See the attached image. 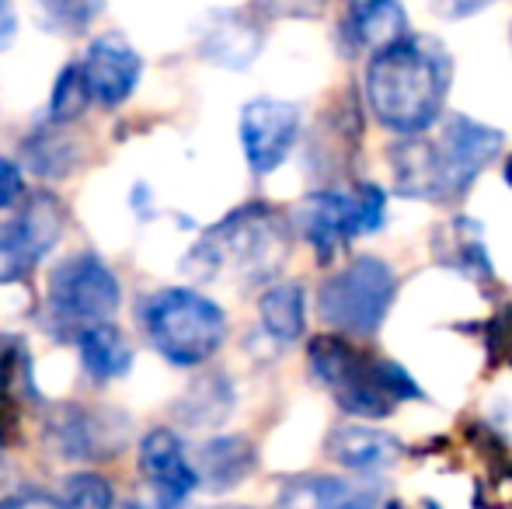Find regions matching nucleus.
I'll list each match as a JSON object with an SVG mask.
<instances>
[{
  "mask_svg": "<svg viewBox=\"0 0 512 509\" xmlns=\"http://www.w3.org/2000/svg\"><path fill=\"white\" fill-rule=\"evenodd\" d=\"M112 503V485L102 475H95V471H77V475H70L63 482V509H112Z\"/></svg>",
  "mask_w": 512,
  "mask_h": 509,
  "instance_id": "25",
  "label": "nucleus"
},
{
  "mask_svg": "<svg viewBox=\"0 0 512 509\" xmlns=\"http://www.w3.org/2000/svg\"><path fill=\"white\" fill-rule=\"evenodd\" d=\"M394 189L422 203H443V178H439L436 143L425 136H401L391 147Z\"/></svg>",
  "mask_w": 512,
  "mask_h": 509,
  "instance_id": "14",
  "label": "nucleus"
},
{
  "mask_svg": "<svg viewBox=\"0 0 512 509\" xmlns=\"http://www.w3.org/2000/svg\"><path fill=\"white\" fill-rule=\"evenodd\" d=\"M91 105V91H88V81H84V70L81 63H70V67L60 70L53 84V102H49V116L56 123H74L88 112Z\"/></svg>",
  "mask_w": 512,
  "mask_h": 509,
  "instance_id": "23",
  "label": "nucleus"
},
{
  "mask_svg": "<svg viewBox=\"0 0 512 509\" xmlns=\"http://www.w3.org/2000/svg\"><path fill=\"white\" fill-rule=\"evenodd\" d=\"M0 509H63L60 499L53 496H42V492H32V496H18L11 503H4Z\"/></svg>",
  "mask_w": 512,
  "mask_h": 509,
  "instance_id": "32",
  "label": "nucleus"
},
{
  "mask_svg": "<svg viewBox=\"0 0 512 509\" xmlns=\"http://www.w3.org/2000/svg\"><path fill=\"white\" fill-rule=\"evenodd\" d=\"M18 35V14H14L11 0H0V49H7Z\"/></svg>",
  "mask_w": 512,
  "mask_h": 509,
  "instance_id": "31",
  "label": "nucleus"
},
{
  "mask_svg": "<svg viewBox=\"0 0 512 509\" xmlns=\"http://www.w3.org/2000/svg\"><path fill=\"white\" fill-rule=\"evenodd\" d=\"M216 509H248V506H216Z\"/></svg>",
  "mask_w": 512,
  "mask_h": 509,
  "instance_id": "36",
  "label": "nucleus"
},
{
  "mask_svg": "<svg viewBox=\"0 0 512 509\" xmlns=\"http://www.w3.org/2000/svg\"><path fill=\"white\" fill-rule=\"evenodd\" d=\"M502 175H506V185H509V189H512V157H509V161H506V171H502Z\"/></svg>",
  "mask_w": 512,
  "mask_h": 509,
  "instance_id": "33",
  "label": "nucleus"
},
{
  "mask_svg": "<svg viewBox=\"0 0 512 509\" xmlns=\"http://www.w3.org/2000/svg\"><path fill=\"white\" fill-rule=\"evenodd\" d=\"M258 464V450L248 436H216V440L203 443L196 457V478L209 492H227L248 482V475Z\"/></svg>",
  "mask_w": 512,
  "mask_h": 509,
  "instance_id": "15",
  "label": "nucleus"
},
{
  "mask_svg": "<svg viewBox=\"0 0 512 509\" xmlns=\"http://www.w3.org/2000/svg\"><path fill=\"white\" fill-rule=\"evenodd\" d=\"M432 252H436L439 262L464 272V276H474V279L492 276V258H488L485 231H481V224L471 217H457L439 227V231L432 234Z\"/></svg>",
  "mask_w": 512,
  "mask_h": 509,
  "instance_id": "17",
  "label": "nucleus"
},
{
  "mask_svg": "<svg viewBox=\"0 0 512 509\" xmlns=\"http://www.w3.org/2000/svg\"><path fill=\"white\" fill-rule=\"evenodd\" d=\"M492 4H499V0H432V11H439L443 18H471Z\"/></svg>",
  "mask_w": 512,
  "mask_h": 509,
  "instance_id": "30",
  "label": "nucleus"
},
{
  "mask_svg": "<svg viewBox=\"0 0 512 509\" xmlns=\"http://www.w3.org/2000/svg\"><path fill=\"white\" fill-rule=\"evenodd\" d=\"M262 328L276 342H297L307 328V293L300 283H276L258 300Z\"/></svg>",
  "mask_w": 512,
  "mask_h": 509,
  "instance_id": "19",
  "label": "nucleus"
},
{
  "mask_svg": "<svg viewBox=\"0 0 512 509\" xmlns=\"http://www.w3.org/2000/svg\"><path fill=\"white\" fill-rule=\"evenodd\" d=\"M39 7H42V14H46L49 28L67 32V35H81L95 25L105 0H39Z\"/></svg>",
  "mask_w": 512,
  "mask_h": 509,
  "instance_id": "24",
  "label": "nucleus"
},
{
  "mask_svg": "<svg viewBox=\"0 0 512 509\" xmlns=\"http://www.w3.org/2000/svg\"><path fill=\"white\" fill-rule=\"evenodd\" d=\"M164 509H185L182 503H164Z\"/></svg>",
  "mask_w": 512,
  "mask_h": 509,
  "instance_id": "34",
  "label": "nucleus"
},
{
  "mask_svg": "<svg viewBox=\"0 0 512 509\" xmlns=\"http://www.w3.org/2000/svg\"><path fill=\"white\" fill-rule=\"evenodd\" d=\"M352 210H356L359 234H377L387 220V192L377 182H359L352 192Z\"/></svg>",
  "mask_w": 512,
  "mask_h": 509,
  "instance_id": "26",
  "label": "nucleus"
},
{
  "mask_svg": "<svg viewBox=\"0 0 512 509\" xmlns=\"http://www.w3.org/2000/svg\"><path fill=\"white\" fill-rule=\"evenodd\" d=\"M230 412H234V384L223 374L199 377V384H192L189 391H185V398L178 401V419L196 429L220 426Z\"/></svg>",
  "mask_w": 512,
  "mask_h": 509,
  "instance_id": "21",
  "label": "nucleus"
},
{
  "mask_svg": "<svg viewBox=\"0 0 512 509\" xmlns=\"http://www.w3.org/2000/svg\"><path fill=\"white\" fill-rule=\"evenodd\" d=\"M21 192H25V175H21V168L14 161H7V157H0V210L18 203Z\"/></svg>",
  "mask_w": 512,
  "mask_h": 509,
  "instance_id": "29",
  "label": "nucleus"
},
{
  "mask_svg": "<svg viewBox=\"0 0 512 509\" xmlns=\"http://www.w3.org/2000/svg\"><path fill=\"white\" fill-rule=\"evenodd\" d=\"M206 241L220 258V265L234 262L248 279L276 276V269L286 262V248H290L283 217L262 203L234 210L213 227V234H206Z\"/></svg>",
  "mask_w": 512,
  "mask_h": 509,
  "instance_id": "6",
  "label": "nucleus"
},
{
  "mask_svg": "<svg viewBox=\"0 0 512 509\" xmlns=\"http://www.w3.org/2000/svg\"><path fill=\"white\" fill-rule=\"evenodd\" d=\"M297 224L310 241V248L317 252V262H331L359 234L352 196L335 189L310 192L297 210Z\"/></svg>",
  "mask_w": 512,
  "mask_h": 509,
  "instance_id": "10",
  "label": "nucleus"
},
{
  "mask_svg": "<svg viewBox=\"0 0 512 509\" xmlns=\"http://www.w3.org/2000/svg\"><path fill=\"white\" fill-rule=\"evenodd\" d=\"M453 63L443 42L408 32L373 53L366 67V102L377 123L398 136H422L439 119L450 95Z\"/></svg>",
  "mask_w": 512,
  "mask_h": 509,
  "instance_id": "1",
  "label": "nucleus"
},
{
  "mask_svg": "<svg viewBox=\"0 0 512 509\" xmlns=\"http://www.w3.org/2000/svg\"><path fill=\"white\" fill-rule=\"evenodd\" d=\"M373 377H377L380 391H384L394 405H398V401H422L425 398V391L415 384V377L394 360H373Z\"/></svg>",
  "mask_w": 512,
  "mask_h": 509,
  "instance_id": "27",
  "label": "nucleus"
},
{
  "mask_svg": "<svg viewBox=\"0 0 512 509\" xmlns=\"http://www.w3.org/2000/svg\"><path fill=\"white\" fill-rule=\"evenodd\" d=\"M81 363L98 381H115V377H126L133 367V349H129L126 335L105 321V325H91L81 332Z\"/></svg>",
  "mask_w": 512,
  "mask_h": 509,
  "instance_id": "20",
  "label": "nucleus"
},
{
  "mask_svg": "<svg viewBox=\"0 0 512 509\" xmlns=\"http://www.w3.org/2000/svg\"><path fill=\"white\" fill-rule=\"evenodd\" d=\"M140 471L150 478L164 503H185L199 489L196 468H192L185 443L171 429H154L140 443Z\"/></svg>",
  "mask_w": 512,
  "mask_h": 509,
  "instance_id": "11",
  "label": "nucleus"
},
{
  "mask_svg": "<svg viewBox=\"0 0 512 509\" xmlns=\"http://www.w3.org/2000/svg\"><path fill=\"white\" fill-rule=\"evenodd\" d=\"M140 325L154 349L175 367H203L227 339V314L189 286L161 290L140 307Z\"/></svg>",
  "mask_w": 512,
  "mask_h": 509,
  "instance_id": "2",
  "label": "nucleus"
},
{
  "mask_svg": "<svg viewBox=\"0 0 512 509\" xmlns=\"http://www.w3.org/2000/svg\"><path fill=\"white\" fill-rule=\"evenodd\" d=\"M307 363L317 384L328 387L331 398L356 419H384L394 412V401L373 377V360L345 335H317L307 346Z\"/></svg>",
  "mask_w": 512,
  "mask_h": 509,
  "instance_id": "5",
  "label": "nucleus"
},
{
  "mask_svg": "<svg viewBox=\"0 0 512 509\" xmlns=\"http://www.w3.org/2000/svg\"><path fill=\"white\" fill-rule=\"evenodd\" d=\"M122 286L119 276L95 252H77L63 258L49 276V314L60 328H91L105 325L119 311Z\"/></svg>",
  "mask_w": 512,
  "mask_h": 509,
  "instance_id": "4",
  "label": "nucleus"
},
{
  "mask_svg": "<svg viewBox=\"0 0 512 509\" xmlns=\"http://www.w3.org/2000/svg\"><path fill=\"white\" fill-rule=\"evenodd\" d=\"M345 32H349L356 49L380 53V49L405 39L411 32V25H408L405 7H401L398 0H352Z\"/></svg>",
  "mask_w": 512,
  "mask_h": 509,
  "instance_id": "16",
  "label": "nucleus"
},
{
  "mask_svg": "<svg viewBox=\"0 0 512 509\" xmlns=\"http://www.w3.org/2000/svg\"><path fill=\"white\" fill-rule=\"evenodd\" d=\"M276 509H391V503L384 499V492L345 482V478L304 475L283 485Z\"/></svg>",
  "mask_w": 512,
  "mask_h": 509,
  "instance_id": "13",
  "label": "nucleus"
},
{
  "mask_svg": "<svg viewBox=\"0 0 512 509\" xmlns=\"http://www.w3.org/2000/svg\"><path fill=\"white\" fill-rule=\"evenodd\" d=\"M258 53H262V32L241 14H227L220 25L209 28L203 42L206 60L227 70H248Z\"/></svg>",
  "mask_w": 512,
  "mask_h": 509,
  "instance_id": "18",
  "label": "nucleus"
},
{
  "mask_svg": "<svg viewBox=\"0 0 512 509\" xmlns=\"http://www.w3.org/2000/svg\"><path fill=\"white\" fill-rule=\"evenodd\" d=\"M436 143V161H439V178H443V203L460 199L478 175L502 154L506 133L492 129L471 116H453L443 126Z\"/></svg>",
  "mask_w": 512,
  "mask_h": 509,
  "instance_id": "7",
  "label": "nucleus"
},
{
  "mask_svg": "<svg viewBox=\"0 0 512 509\" xmlns=\"http://www.w3.org/2000/svg\"><path fill=\"white\" fill-rule=\"evenodd\" d=\"M300 136V109L279 98H255L241 109V147L255 175H272L293 154Z\"/></svg>",
  "mask_w": 512,
  "mask_h": 509,
  "instance_id": "8",
  "label": "nucleus"
},
{
  "mask_svg": "<svg viewBox=\"0 0 512 509\" xmlns=\"http://www.w3.org/2000/svg\"><path fill=\"white\" fill-rule=\"evenodd\" d=\"M394 297H398V276L391 262L377 255H359L321 286L317 311L338 332L370 339L380 332Z\"/></svg>",
  "mask_w": 512,
  "mask_h": 509,
  "instance_id": "3",
  "label": "nucleus"
},
{
  "mask_svg": "<svg viewBox=\"0 0 512 509\" xmlns=\"http://www.w3.org/2000/svg\"><path fill=\"white\" fill-rule=\"evenodd\" d=\"M35 265V258L28 255V248L21 245V238L14 234V227H0V286L21 279Z\"/></svg>",
  "mask_w": 512,
  "mask_h": 509,
  "instance_id": "28",
  "label": "nucleus"
},
{
  "mask_svg": "<svg viewBox=\"0 0 512 509\" xmlns=\"http://www.w3.org/2000/svg\"><path fill=\"white\" fill-rule=\"evenodd\" d=\"M324 450H328L331 461L342 464V468L359 471V475H377V471H387L401 461L405 443L394 433H387V429L342 422V426H335L328 433Z\"/></svg>",
  "mask_w": 512,
  "mask_h": 509,
  "instance_id": "12",
  "label": "nucleus"
},
{
  "mask_svg": "<svg viewBox=\"0 0 512 509\" xmlns=\"http://www.w3.org/2000/svg\"><path fill=\"white\" fill-rule=\"evenodd\" d=\"M11 227H14V234L21 238V245L28 248V255L39 262V255H46L63 234V206H60V199L49 196V192H39V196L28 199V206L21 210V217L14 220Z\"/></svg>",
  "mask_w": 512,
  "mask_h": 509,
  "instance_id": "22",
  "label": "nucleus"
},
{
  "mask_svg": "<svg viewBox=\"0 0 512 509\" xmlns=\"http://www.w3.org/2000/svg\"><path fill=\"white\" fill-rule=\"evenodd\" d=\"M0 482H4V457H0Z\"/></svg>",
  "mask_w": 512,
  "mask_h": 509,
  "instance_id": "35",
  "label": "nucleus"
},
{
  "mask_svg": "<svg viewBox=\"0 0 512 509\" xmlns=\"http://www.w3.org/2000/svg\"><path fill=\"white\" fill-rule=\"evenodd\" d=\"M81 70H84V81H88L91 98L98 105H105V109H115L140 84L143 56L122 35H102V39L91 42Z\"/></svg>",
  "mask_w": 512,
  "mask_h": 509,
  "instance_id": "9",
  "label": "nucleus"
}]
</instances>
